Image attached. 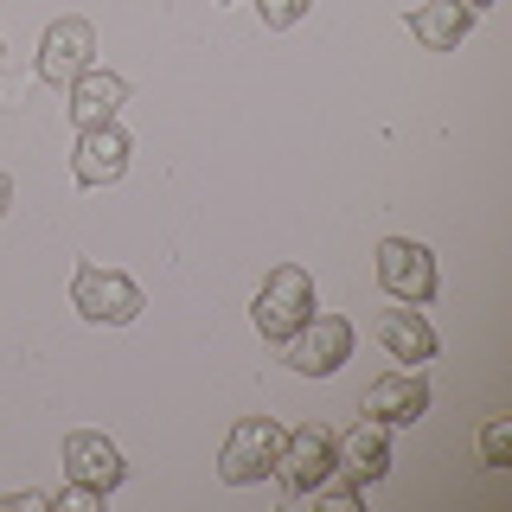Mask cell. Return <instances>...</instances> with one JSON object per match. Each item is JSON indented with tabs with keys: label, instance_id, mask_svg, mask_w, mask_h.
Wrapping results in <instances>:
<instances>
[{
	"label": "cell",
	"instance_id": "cell-1",
	"mask_svg": "<svg viewBox=\"0 0 512 512\" xmlns=\"http://www.w3.org/2000/svg\"><path fill=\"white\" fill-rule=\"evenodd\" d=\"M256 333H263L269 346H282V340H295V327L314 314V276L301 263H276L263 276V288H256Z\"/></svg>",
	"mask_w": 512,
	"mask_h": 512
},
{
	"label": "cell",
	"instance_id": "cell-2",
	"mask_svg": "<svg viewBox=\"0 0 512 512\" xmlns=\"http://www.w3.org/2000/svg\"><path fill=\"white\" fill-rule=\"evenodd\" d=\"M276 455H282V423L276 416H244L218 448V480L224 487H256V480L276 474Z\"/></svg>",
	"mask_w": 512,
	"mask_h": 512
},
{
	"label": "cell",
	"instance_id": "cell-3",
	"mask_svg": "<svg viewBox=\"0 0 512 512\" xmlns=\"http://www.w3.org/2000/svg\"><path fill=\"white\" fill-rule=\"evenodd\" d=\"M71 308L96 320V327H128L141 314V288L122 276V269H96V263H77L71 276Z\"/></svg>",
	"mask_w": 512,
	"mask_h": 512
},
{
	"label": "cell",
	"instance_id": "cell-4",
	"mask_svg": "<svg viewBox=\"0 0 512 512\" xmlns=\"http://www.w3.org/2000/svg\"><path fill=\"white\" fill-rule=\"evenodd\" d=\"M436 256L429 244H416V237H384L378 244V288L391 301H410V308H423V301H436Z\"/></svg>",
	"mask_w": 512,
	"mask_h": 512
},
{
	"label": "cell",
	"instance_id": "cell-5",
	"mask_svg": "<svg viewBox=\"0 0 512 512\" xmlns=\"http://www.w3.org/2000/svg\"><path fill=\"white\" fill-rule=\"evenodd\" d=\"M333 474V429L327 423H301L282 429V455H276V480L288 487V500H308L320 480Z\"/></svg>",
	"mask_w": 512,
	"mask_h": 512
},
{
	"label": "cell",
	"instance_id": "cell-6",
	"mask_svg": "<svg viewBox=\"0 0 512 512\" xmlns=\"http://www.w3.org/2000/svg\"><path fill=\"white\" fill-rule=\"evenodd\" d=\"M282 352H288V365H295V372L327 378V372H340V365L352 359V320H340V314H308L295 327V340H282Z\"/></svg>",
	"mask_w": 512,
	"mask_h": 512
},
{
	"label": "cell",
	"instance_id": "cell-7",
	"mask_svg": "<svg viewBox=\"0 0 512 512\" xmlns=\"http://www.w3.org/2000/svg\"><path fill=\"white\" fill-rule=\"evenodd\" d=\"M333 474L352 480V487H372V480L391 474V423H378V416H365V423H352L346 436H333Z\"/></svg>",
	"mask_w": 512,
	"mask_h": 512
},
{
	"label": "cell",
	"instance_id": "cell-8",
	"mask_svg": "<svg viewBox=\"0 0 512 512\" xmlns=\"http://www.w3.org/2000/svg\"><path fill=\"white\" fill-rule=\"evenodd\" d=\"M128 154H135V141H128L122 122H96V128H77V148H71V173L77 186H116L128 173Z\"/></svg>",
	"mask_w": 512,
	"mask_h": 512
},
{
	"label": "cell",
	"instance_id": "cell-9",
	"mask_svg": "<svg viewBox=\"0 0 512 512\" xmlns=\"http://www.w3.org/2000/svg\"><path fill=\"white\" fill-rule=\"evenodd\" d=\"M90 52H96V26L84 20V13H71V20H52L39 39V77L45 84H71V77L90 71Z\"/></svg>",
	"mask_w": 512,
	"mask_h": 512
},
{
	"label": "cell",
	"instance_id": "cell-10",
	"mask_svg": "<svg viewBox=\"0 0 512 512\" xmlns=\"http://www.w3.org/2000/svg\"><path fill=\"white\" fill-rule=\"evenodd\" d=\"M64 474H71L77 487L116 493L122 474H128V461H122V448L109 442L103 429H71V436H64Z\"/></svg>",
	"mask_w": 512,
	"mask_h": 512
},
{
	"label": "cell",
	"instance_id": "cell-11",
	"mask_svg": "<svg viewBox=\"0 0 512 512\" xmlns=\"http://www.w3.org/2000/svg\"><path fill=\"white\" fill-rule=\"evenodd\" d=\"M423 410H429V378L416 365L365 384V416H378V423H416Z\"/></svg>",
	"mask_w": 512,
	"mask_h": 512
},
{
	"label": "cell",
	"instance_id": "cell-12",
	"mask_svg": "<svg viewBox=\"0 0 512 512\" xmlns=\"http://www.w3.org/2000/svg\"><path fill=\"white\" fill-rule=\"evenodd\" d=\"M474 32V7L468 0H423L410 13V39L429 52H461V39Z\"/></svg>",
	"mask_w": 512,
	"mask_h": 512
},
{
	"label": "cell",
	"instance_id": "cell-13",
	"mask_svg": "<svg viewBox=\"0 0 512 512\" xmlns=\"http://www.w3.org/2000/svg\"><path fill=\"white\" fill-rule=\"evenodd\" d=\"M64 90H71V103H64V109H71V122H77V128L116 122V109L128 103V84H122L116 71H96V64H90L84 77H71Z\"/></svg>",
	"mask_w": 512,
	"mask_h": 512
},
{
	"label": "cell",
	"instance_id": "cell-14",
	"mask_svg": "<svg viewBox=\"0 0 512 512\" xmlns=\"http://www.w3.org/2000/svg\"><path fill=\"white\" fill-rule=\"evenodd\" d=\"M378 340H384V352H391V359H404V365L436 359V327H429V320L416 314L410 301L384 308V320H378Z\"/></svg>",
	"mask_w": 512,
	"mask_h": 512
},
{
	"label": "cell",
	"instance_id": "cell-15",
	"mask_svg": "<svg viewBox=\"0 0 512 512\" xmlns=\"http://www.w3.org/2000/svg\"><path fill=\"white\" fill-rule=\"evenodd\" d=\"M480 461H487V468H506L512 461V423L506 416H493V423L480 429Z\"/></svg>",
	"mask_w": 512,
	"mask_h": 512
},
{
	"label": "cell",
	"instance_id": "cell-16",
	"mask_svg": "<svg viewBox=\"0 0 512 512\" xmlns=\"http://www.w3.org/2000/svg\"><path fill=\"white\" fill-rule=\"evenodd\" d=\"M256 13H263V26L269 32H288L301 20V13H308V0H256Z\"/></svg>",
	"mask_w": 512,
	"mask_h": 512
},
{
	"label": "cell",
	"instance_id": "cell-17",
	"mask_svg": "<svg viewBox=\"0 0 512 512\" xmlns=\"http://www.w3.org/2000/svg\"><path fill=\"white\" fill-rule=\"evenodd\" d=\"M96 506H103V493H96V487H77V480L64 493H52V512H96Z\"/></svg>",
	"mask_w": 512,
	"mask_h": 512
},
{
	"label": "cell",
	"instance_id": "cell-18",
	"mask_svg": "<svg viewBox=\"0 0 512 512\" xmlns=\"http://www.w3.org/2000/svg\"><path fill=\"white\" fill-rule=\"evenodd\" d=\"M0 512H52V493H7Z\"/></svg>",
	"mask_w": 512,
	"mask_h": 512
},
{
	"label": "cell",
	"instance_id": "cell-19",
	"mask_svg": "<svg viewBox=\"0 0 512 512\" xmlns=\"http://www.w3.org/2000/svg\"><path fill=\"white\" fill-rule=\"evenodd\" d=\"M7 205H13V180L0 173V218H7Z\"/></svg>",
	"mask_w": 512,
	"mask_h": 512
},
{
	"label": "cell",
	"instance_id": "cell-20",
	"mask_svg": "<svg viewBox=\"0 0 512 512\" xmlns=\"http://www.w3.org/2000/svg\"><path fill=\"white\" fill-rule=\"evenodd\" d=\"M468 7H474V13H480V7H493V0H468Z\"/></svg>",
	"mask_w": 512,
	"mask_h": 512
}]
</instances>
